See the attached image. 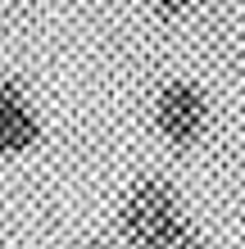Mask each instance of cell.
<instances>
[{"instance_id":"1","label":"cell","mask_w":245,"mask_h":249,"mask_svg":"<svg viewBox=\"0 0 245 249\" xmlns=\"http://www.w3.org/2000/svg\"><path fill=\"white\" fill-rule=\"evenodd\" d=\"M186 227V209H182V195L177 186L164 181V177H141L132 190L123 195V209H118V236L132 245H154V240H168Z\"/></svg>"},{"instance_id":"4","label":"cell","mask_w":245,"mask_h":249,"mask_svg":"<svg viewBox=\"0 0 245 249\" xmlns=\"http://www.w3.org/2000/svg\"><path fill=\"white\" fill-rule=\"evenodd\" d=\"M132 249H213L209 236H200V231L186 222L177 236H168V240H154V245H132Z\"/></svg>"},{"instance_id":"2","label":"cell","mask_w":245,"mask_h":249,"mask_svg":"<svg viewBox=\"0 0 245 249\" xmlns=\"http://www.w3.org/2000/svg\"><path fill=\"white\" fill-rule=\"evenodd\" d=\"M150 118H154V131H159L172 150H191L209 127V100H205V91L195 82L172 77V82L159 86Z\"/></svg>"},{"instance_id":"3","label":"cell","mask_w":245,"mask_h":249,"mask_svg":"<svg viewBox=\"0 0 245 249\" xmlns=\"http://www.w3.org/2000/svg\"><path fill=\"white\" fill-rule=\"evenodd\" d=\"M41 145V113L23 82H0V159H19Z\"/></svg>"},{"instance_id":"5","label":"cell","mask_w":245,"mask_h":249,"mask_svg":"<svg viewBox=\"0 0 245 249\" xmlns=\"http://www.w3.org/2000/svg\"><path fill=\"white\" fill-rule=\"evenodd\" d=\"M154 9H159L164 18H182V14L195 9V0H154Z\"/></svg>"},{"instance_id":"6","label":"cell","mask_w":245,"mask_h":249,"mask_svg":"<svg viewBox=\"0 0 245 249\" xmlns=\"http://www.w3.org/2000/svg\"><path fill=\"white\" fill-rule=\"evenodd\" d=\"M82 249H113V245H109V240H86Z\"/></svg>"}]
</instances>
